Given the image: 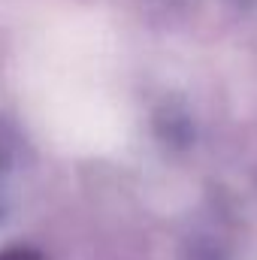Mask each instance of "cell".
<instances>
[{"instance_id": "1", "label": "cell", "mask_w": 257, "mask_h": 260, "mask_svg": "<svg viewBox=\"0 0 257 260\" xmlns=\"http://www.w3.org/2000/svg\"><path fill=\"white\" fill-rule=\"evenodd\" d=\"M0 260H43L34 248H9V251H3Z\"/></svg>"}]
</instances>
